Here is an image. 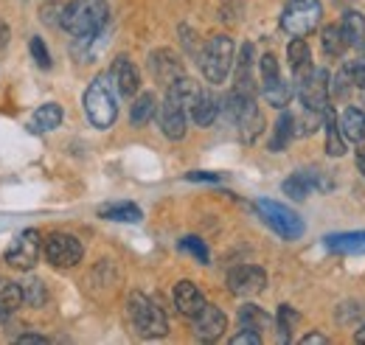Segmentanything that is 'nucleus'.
Wrapping results in <instances>:
<instances>
[{
    "label": "nucleus",
    "instance_id": "nucleus-7",
    "mask_svg": "<svg viewBox=\"0 0 365 345\" xmlns=\"http://www.w3.org/2000/svg\"><path fill=\"white\" fill-rule=\"evenodd\" d=\"M256 211H259V216L273 227L281 239H289V242H292V239H301L304 230H307L301 216L295 214L292 208L275 202V200H259V202H256Z\"/></svg>",
    "mask_w": 365,
    "mask_h": 345
},
{
    "label": "nucleus",
    "instance_id": "nucleus-11",
    "mask_svg": "<svg viewBox=\"0 0 365 345\" xmlns=\"http://www.w3.org/2000/svg\"><path fill=\"white\" fill-rule=\"evenodd\" d=\"M40 253H43V242H40V233L37 230H23L9 247H6V253H3V259L9 267H14V269H31L37 259H40Z\"/></svg>",
    "mask_w": 365,
    "mask_h": 345
},
{
    "label": "nucleus",
    "instance_id": "nucleus-13",
    "mask_svg": "<svg viewBox=\"0 0 365 345\" xmlns=\"http://www.w3.org/2000/svg\"><path fill=\"white\" fill-rule=\"evenodd\" d=\"M191 320H194V334L200 340H220L225 334V329H228L225 311L217 309V306H211V303H205L200 309V314H194Z\"/></svg>",
    "mask_w": 365,
    "mask_h": 345
},
{
    "label": "nucleus",
    "instance_id": "nucleus-35",
    "mask_svg": "<svg viewBox=\"0 0 365 345\" xmlns=\"http://www.w3.org/2000/svg\"><path fill=\"white\" fill-rule=\"evenodd\" d=\"M29 48H31V56H34V62H37L43 71H48V68H51V53H48V48H46V43H43V37H31Z\"/></svg>",
    "mask_w": 365,
    "mask_h": 345
},
{
    "label": "nucleus",
    "instance_id": "nucleus-1",
    "mask_svg": "<svg viewBox=\"0 0 365 345\" xmlns=\"http://www.w3.org/2000/svg\"><path fill=\"white\" fill-rule=\"evenodd\" d=\"M200 93V85L188 76H180L175 85L166 87V101L160 104V130L166 138L180 140L188 124V110Z\"/></svg>",
    "mask_w": 365,
    "mask_h": 345
},
{
    "label": "nucleus",
    "instance_id": "nucleus-29",
    "mask_svg": "<svg viewBox=\"0 0 365 345\" xmlns=\"http://www.w3.org/2000/svg\"><path fill=\"white\" fill-rule=\"evenodd\" d=\"M155 110H158V98H155L152 93H140V96L135 98V104H133L130 121H133L135 127H143V124H149V121H152Z\"/></svg>",
    "mask_w": 365,
    "mask_h": 345
},
{
    "label": "nucleus",
    "instance_id": "nucleus-31",
    "mask_svg": "<svg viewBox=\"0 0 365 345\" xmlns=\"http://www.w3.org/2000/svg\"><path fill=\"white\" fill-rule=\"evenodd\" d=\"M320 40H323V51H326L329 56H343V53L349 51V45H346L343 34H340V26H326Z\"/></svg>",
    "mask_w": 365,
    "mask_h": 345
},
{
    "label": "nucleus",
    "instance_id": "nucleus-15",
    "mask_svg": "<svg viewBox=\"0 0 365 345\" xmlns=\"http://www.w3.org/2000/svg\"><path fill=\"white\" fill-rule=\"evenodd\" d=\"M110 79H113V85H115V90H118L121 96H135L138 87H140V73H138V68L127 56H118V59L113 62Z\"/></svg>",
    "mask_w": 365,
    "mask_h": 345
},
{
    "label": "nucleus",
    "instance_id": "nucleus-26",
    "mask_svg": "<svg viewBox=\"0 0 365 345\" xmlns=\"http://www.w3.org/2000/svg\"><path fill=\"white\" fill-rule=\"evenodd\" d=\"M59 124H62V107L53 104V101H48V104L34 110L29 127H31V132H51V130H56Z\"/></svg>",
    "mask_w": 365,
    "mask_h": 345
},
{
    "label": "nucleus",
    "instance_id": "nucleus-6",
    "mask_svg": "<svg viewBox=\"0 0 365 345\" xmlns=\"http://www.w3.org/2000/svg\"><path fill=\"white\" fill-rule=\"evenodd\" d=\"M323 6L320 0H289L281 11V29L292 37H307L318 29Z\"/></svg>",
    "mask_w": 365,
    "mask_h": 345
},
{
    "label": "nucleus",
    "instance_id": "nucleus-27",
    "mask_svg": "<svg viewBox=\"0 0 365 345\" xmlns=\"http://www.w3.org/2000/svg\"><path fill=\"white\" fill-rule=\"evenodd\" d=\"M98 216L113 219V222H133L135 225V222L143 219V211L133 202H107V205L98 208Z\"/></svg>",
    "mask_w": 365,
    "mask_h": 345
},
{
    "label": "nucleus",
    "instance_id": "nucleus-20",
    "mask_svg": "<svg viewBox=\"0 0 365 345\" xmlns=\"http://www.w3.org/2000/svg\"><path fill=\"white\" fill-rule=\"evenodd\" d=\"M318 185L323 188V182L318 180V174L315 172H295L292 177L284 180L281 188H284V194H287L289 200H307Z\"/></svg>",
    "mask_w": 365,
    "mask_h": 345
},
{
    "label": "nucleus",
    "instance_id": "nucleus-34",
    "mask_svg": "<svg viewBox=\"0 0 365 345\" xmlns=\"http://www.w3.org/2000/svg\"><path fill=\"white\" fill-rule=\"evenodd\" d=\"M180 250H185V253H191L194 259L200 261V264H208V247H205V242L202 239H197V236H185L180 242Z\"/></svg>",
    "mask_w": 365,
    "mask_h": 345
},
{
    "label": "nucleus",
    "instance_id": "nucleus-12",
    "mask_svg": "<svg viewBox=\"0 0 365 345\" xmlns=\"http://www.w3.org/2000/svg\"><path fill=\"white\" fill-rule=\"evenodd\" d=\"M264 287H267V272L256 264H242V267H233L228 272V289L239 298L259 295Z\"/></svg>",
    "mask_w": 365,
    "mask_h": 345
},
{
    "label": "nucleus",
    "instance_id": "nucleus-39",
    "mask_svg": "<svg viewBox=\"0 0 365 345\" xmlns=\"http://www.w3.org/2000/svg\"><path fill=\"white\" fill-rule=\"evenodd\" d=\"M301 343H304V345H309V343H329V340H326L323 334H307V337H304Z\"/></svg>",
    "mask_w": 365,
    "mask_h": 345
},
{
    "label": "nucleus",
    "instance_id": "nucleus-32",
    "mask_svg": "<svg viewBox=\"0 0 365 345\" xmlns=\"http://www.w3.org/2000/svg\"><path fill=\"white\" fill-rule=\"evenodd\" d=\"M298 323V311L292 306H278V337L281 343H289L292 340V326Z\"/></svg>",
    "mask_w": 365,
    "mask_h": 345
},
{
    "label": "nucleus",
    "instance_id": "nucleus-23",
    "mask_svg": "<svg viewBox=\"0 0 365 345\" xmlns=\"http://www.w3.org/2000/svg\"><path fill=\"white\" fill-rule=\"evenodd\" d=\"M323 127H326V152H329L331 158H343V155H346V138H343L340 124H337V118H334V110H329V107H326V113H323Z\"/></svg>",
    "mask_w": 365,
    "mask_h": 345
},
{
    "label": "nucleus",
    "instance_id": "nucleus-17",
    "mask_svg": "<svg viewBox=\"0 0 365 345\" xmlns=\"http://www.w3.org/2000/svg\"><path fill=\"white\" fill-rule=\"evenodd\" d=\"M323 244L331 253H343V256H360L365 253V230H349V233H329L323 239Z\"/></svg>",
    "mask_w": 365,
    "mask_h": 345
},
{
    "label": "nucleus",
    "instance_id": "nucleus-2",
    "mask_svg": "<svg viewBox=\"0 0 365 345\" xmlns=\"http://www.w3.org/2000/svg\"><path fill=\"white\" fill-rule=\"evenodd\" d=\"M107 17H110V9H107L104 0H73L62 9V23L59 26L68 34L88 40L107 26Z\"/></svg>",
    "mask_w": 365,
    "mask_h": 345
},
{
    "label": "nucleus",
    "instance_id": "nucleus-9",
    "mask_svg": "<svg viewBox=\"0 0 365 345\" xmlns=\"http://www.w3.org/2000/svg\"><path fill=\"white\" fill-rule=\"evenodd\" d=\"M43 256H46V261L51 267L68 269V267H76L82 261L85 247L71 233H48L46 242H43Z\"/></svg>",
    "mask_w": 365,
    "mask_h": 345
},
{
    "label": "nucleus",
    "instance_id": "nucleus-30",
    "mask_svg": "<svg viewBox=\"0 0 365 345\" xmlns=\"http://www.w3.org/2000/svg\"><path fill=\"white\" fill-rule=\"evenodd\" d=\"M292 135H295V115H292V113H281V118H278V124H275L273 140H270V149H273V152H284L287 143L292 140Z\"/></svg>",
    "mask_w": 365,
    "mask_h": 345
},
{
    "label": "nucleus",
    "instance_id": "nucleus-33",
    "mask_svg": "<svg viewBox=\"0 0 365 345\" xmlns=\"http://www.w3.org/2000/svg\"><path fill=\"white\" fill-rule=\"evenodd\" d=\"M20 289H23V303H29V306H43L48 298L46 284H43L40 278H29V281H23Z\"/></svg>",
    "mask_w": 365,
    "mask_h": 345
},
{
    "label": "nucleus",
    "instance_id": "nucleus-10",
    "mask_svg": "<svg viewBox=\"0 0 365 345\" xmlns=\"http://www.w3.org/2000/svg\"><path fill=\"white\" fill-rule=\"evenodd\" d=\"M298 82V96H301V104L307 110H315V113H326L329 107V71L326 68H312L307 76L295 79Z\"/></svg>",
    "mask_w": 365,
    "mask_h": 345
},
{
    "label": "nucleus",
    "instance_id": "nucleus-40",
    "mask_svg": "<svg viewBox=\"0 0 365 345\" xmlns=\"http://www.w3.org/2000/svg\"><path fill=\"white\" fill-rule=\"evenodd\" d=\"M9 37H11V34H9V26H3V23H0V48H6Z\"/></svg>",
    "mask_w": 365,
    "mask_h": 345
},
{
    "label": "nucleus",
    "instance_id": "nucleus-19",
    "mask_svg": "<svg viewBox=\"0 0 365 345\" xmlns=\"http://www.w3.org/2000/svg\"><path fill=\"white\" fill-rule=\"evenodd\" d=\"M233 90L239 93H247V96H256V79H253V45H242V53H239V62H236V85Z\"/></svg>",
    "mask_w": 365,
    "mask_h": 345
},
{
    "label": "nucleus",
    "instance_id": "nucleus-22",
    "mask_svg": "<svg viewBox=\"0 0 365 345\" xmlns=\"http://www.w3.org/2000/svg\"><path fill=\"white\" fill-rule=\"evenodd\" d=\"M337 124H340V132H343L346 140H351V143H363V138H365V113L363 110H357V107H346Z\"/></svg>",
    "mask_w": 365,
    "mask_h": 345
},
{
    "label": "nucleus",
    "instance_id": "nucleus-41",
    "mask_svg": "<svg viewBox=\"0 0 365 345\" xmlns=\"http://www.w3.org/2000/svg\"><path fill=\"white\" fill-rule=\"evenodd\" d=\"M357 166H360V172L365 177V149H357Z\"/></svg>",
    "mask_w": 365,
    "mask_h": 345
},
{
    "label": "nucleus",
    "instance_id": "nucleus-14",
    "mask_svg": "<svg viewBox=\"0 0 365 345\" xmlns=\"http://www.w3.org/2000/svg\"><path fill=\"white\" fill-rule=\"evenodd\" d=\"M149 68H152V76L160 82L163 87L175 85L180 76H185L182 73V62L180 56L175 53V51H155L152 56H149Z\"/></svg>",
    "mask_w": 365,
    "mask_h": 345
},
{
    "label": "nucleus",
    "instance_id": "nucleus-38",
    "mask_svg": "<svg viewBox=\"0 0 365 345\" xmlns=\"http://www.w3.org/2000/svg\"><path fill=\"white\" fill-rule=\"evenodd\" d=\"M20 343H23V345H29V343L46 345V343H48V337H43V334H23V337H20Z\"/></svg>",
    "mask_w": 365,
    "mask_h": 345
},
{
    "label": "nucleus",
    "instance_id": "nucleus-37",
    "mask_svg": "<svg viewBox=\"0 0 365 345\" xmlns=\"http://www.w3.org/2000/svg\"><path fill=\"white\" fill-rule=\"evenodd\" d=\"M185 180L191 182H220V174H211V172H188Z\"/></svg>",
    "mask_w": 365,
    "mask_h": 345
},
{
    "label": "nucleus",
    "instance_id": "nucleus-24",
    "mask_svg": "<svg viewBox=\"0 0 365 345\" xmlns=\"http://www.w3.org/2000/svg\"><path fill=\"white\" fill-rule=\"evenodd\" d=\"M340 26V34H343V40L349 48H357V45H363L365 40V17L360 11H346L343 14V20L337 23Z\"/></svg>",
    "mask_w": 365,
    "mask_h": 345
},
{
    "label": "nucleus",
    "instance_id": "nucleus-42",
    "mask_svg": "<svg viewBox=\"0 0 365 345\" xmlns=\"http://www.w3.org/2000/svg\"><path fill=\"white\" fill-rule=\"evenodd\" d=\"M354 340H357V343H363V345H365V326H363V329H357V334H354Z\"/></svg>",
    "mask_w": 365,
    "mask_h": 345
},
{
    "label": "nucleus",
    "instance_id": "nucleus-18",
    "mask_svg": "<svg viewBox=\"0 0 365 345\" xmlns=\"http://www.w3.org/2000/svg\"><path fill=\"white\" fill-rule=\"evenodd\" d=\"M175 306H178V311H180L182 317H194V314H200V309L205 306V298H202V292L197 289V284L180 281V284L175 287Z\"/></svg>",
    "mask_w": 365,
    "mask_h": 345
},
{
    "label": "nucleus",
    "instance_id": "nucleus-4",
    "mask_svg": "<svg viewBox=\"0 0 365 345\" xmlns=\"http://www.w3.org/2000/svg\"><path fill=\"white\" fill-rule=\"evenodd\" d=\"M233 59H236L233 40H230L228 34H217V37H211L208 43L202 45V51H200V71H202V76L211 85H220V82L228 79Z\"/></svg>",
    "mask_w": 365,
    "mask_h": 345
},
{
    "label": "nucleus",
    "instance_id": "nucleus-8",
    "mask_svg": "<svg viewBox=\"0 0 365 345\" xmlns=\"http://www.w3.org/2000/svg\"><path fill=\"white\" fill-rule=\"evenodd\" d=\"M259 76H262V93L267 98V104H273L278 110H284L295 93V87L289 82H284L281 76V68H278V59L273 53H264L262 62H259Z\"/></svg>",
    "mask_w": 365,
    "mask_h": 345
},
{
    "label": "nucleus",
    "instance_id": "nucleus-5",
    "mask_svg": "<svg viewBox=\"0 0 365 345\" xmlns=\"http://www.w3.org/2000/svg\"><path fill=\"white\" fill-rule=\"evenodd\" d=\"M130 320L135 326V331L140 337H163L169 331V320L166 311L146 295L135 292L130 298Z\"/></svg>",
    "mask_w": 365,
    "mask_h": 345
},
{
    "label": "nucleus",
    "instance_id": "nucleus-36",
    "mask_svg": "<svg viewBox=\"0 0 365 345\" xmlns=\"http://www.w3.org/2000/svg\"><path fill=\"white\" fill-rule=\"evenodd\" d=\"M230 343L233 345H259L262 343V334H259V331H253V329H245V331H239Z\"/></svg>",
    "mask_w": 365,
    "mask_h": 345
},
{
    "label": "nucleus",
    "instance_id": "nucleus-25",
    "mask_svg": "<svg viewBox=\"0 0 365 345\" xmlns=\"http://www.w3.org/2000/svg\"><path fill=\"white\" fill-rule=\"evenodd\" d=\"M20 306H23L20 284H14L9 278H0V320H9Z\"/></svg>",
    "mask_w": 365,
    "mask_h": 345
},
{
    "label": "nucleus",
    "instance_id": "nucleus-16",
    "mask_svg": "<svg viewBox=\"0 0 365 345\" xmlns=\"http://www.w3.org/2000/svg\"><path fill=\"white\" fill-rule=\"evenodd\" d=\"M188 115H191V121H194L197 127H211V124L217 121V115H220V98H217L211 90H202V87H200V93H197V98H194Z\"/></svg>",
    "mask_w": 365,
    "mask_h": 345
},
{
    "label": "nucleus",
    "instance_id": "nucleus-21",
    "mask_svg": "<svg viewBox=\"0 0 365 345\" xmlns=\"http://www.w3.org/2000/svg\"><path fill=\"white\" fill-rule=\"evenodd\" d=\"M287 59H289V68H292L295 79H301V76H307V73L312 71V51H309V45H307L304 37H295V40L289 43Z\"/></svg>",
    "mask_w": 365,
    "mask_h": 345
},
{
    "label": "nucleus",
    "instance_id": "nucleus-3",
    "mask_svg": "<svg viewBox=\"0 0 365 345\" xmlns=\"http://www.w3.org/2000/svg\"><path fill=\"white\" fill-rule=\"evenodd\" d=\"M115 93H118V90H115L113 79H110L107 73L96 76L91 82V87L85 90V113H88L93 127H98V130L113 127V121H115V115H118Z\"/></svg>",
    "mask_w": 365,
    "mask_h": 345
},
{
    "label": "nucleus",
    "instance_id": "nucleus-28",
    "mask_svg": "<svg viewBox=\"0 0 365 345\" xmlns=\"http://www.w3.org/2000/svg\"><path fill=\"white\" fill-rule=\"evenodd\" d=\"M239 323H242V329H253V331H264V329H270V314L267 311H262L259 306H253V303H247V306H242L239 309Z\"/></svg>",
    "mask_w": 365,
    "mask_h": 345
}]
</instances>
